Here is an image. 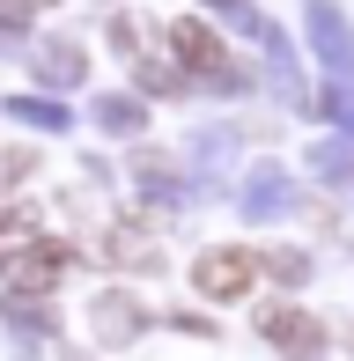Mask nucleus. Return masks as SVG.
I'll return each instance as SVG.
<instances>
[{"instance_id":"obj_6","label":"nucleus","mask_w":354,"mask_h":361,"mask_svg":"<svg viewBox=\"0 0 354 361\" xmlns=\"http://www.w3.org/2000/svg\"><path fill=\"white\" fill-rule=\"evenodd\" d=\"M30 162H37L30 147H8V155H0V185H8V177H30Z\"/></svg>"},{"instance_id":"obj_2","label":"nucleus","mask_w":354,"mask_h":361,"mask_svg":"<svg viewBox=\"0 0 354 361\" xmlns=\"http://www.w3.org/2000/svg\"><path fill=\"white\" fill-rule=\"evenodd\" d=\"M192 288L207 302H244L259 288V258L251 251H207V258H192Z\"/></svg>"},{"instance_id":"obj_7","label":"nucleus","mask_w":354,"mask_h":361,"mask_svg":"<svg viewBox=\"0 0 354 361\" xmlns=\"http://www.w3.org/2000/svg\"><path fill=\"white\" fill-rule=\"evenodd\" d=\"M37 8H44V0H0V23H30Z\"/></svg>"},{"instance_id":"obj_5","label":"nucleus","mask_w":354,"mask_h":361,"mask_svg":"<svg viewBox=\"0 0 354 361\" xmlns=\"http://www.w3.org/2000/svg\"><path fill=\"white\" fill-rule=\"evenodd\" d=\"M104 258H111V266H155V251H148V236H140V228H111V236H104Z\"/></svg>"},{"instance_id":"obj_1","label":"nucleus","mask_w":354,"mask_h":361,"mask_svg":"<svg viewBox=\"0 0 354 361\" xmlns=\"http://www.w3.org/2000/svg\"><path fill=\"white\" fill-rule=\"evenodd\" d=\"M74 266V243H52V236H30L23 251L8 258V295H52Z\"/></svg>"},{"instance_id":"obj_3","label":"nucleus","mask_w":354,"mask_h":361,"mask_svg":"<svg viewBox=\"0 0 354 361\" xmlns=\"http://www.w3.org/2000/svg\"><path fill=\"white\" fill-rule=\"evenodd\" d=\"M170 44H177V59H192L207 81H221V74H229V52H221V37L200 23V15H177V23H170Z\"/></svg>"},{"instance_id":"obj_4","label":"nucleus","mask_w":354,"mask_h":361,"mask_svg":"<svg viewBox=\"0 0 354 361\" xmlns=\"http://www.w3.org/2000/svg\"><path fill=\"white\" fill-rule=\"evenodd\" d=\"M259 332L273 339V347H288V354H317V347H325L317 317H303L295 302H266V310H259Z\"/></svg>"}]
</instances>
